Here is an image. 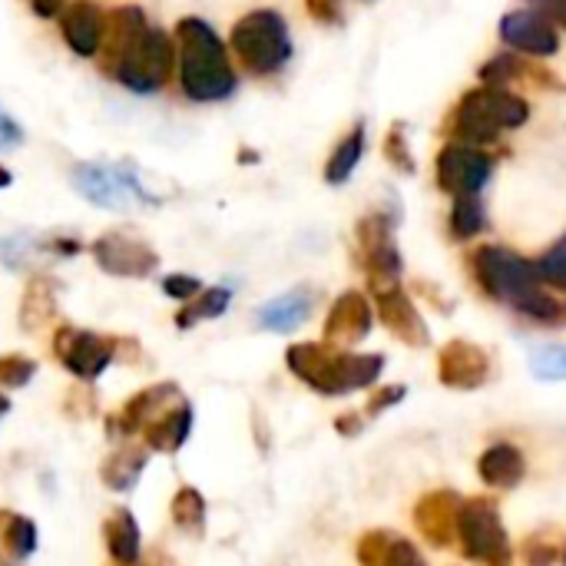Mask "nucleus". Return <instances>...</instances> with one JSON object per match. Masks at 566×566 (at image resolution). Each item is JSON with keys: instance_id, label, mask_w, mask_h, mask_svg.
Listing matches in <instances>:
<instances>
[{"instance_id": "nucleus-1", "label": "nucleus", "mask_w": 566, "mask_h": 566, "mask_svg": "<svg viewBox=\"0 0 566 566\" xmlns=\"http://www.w3.org/2000/svg\"><path fill=\"white\" fill-rule=\"evenodd\" d=\"M176 60H179V86L189 103H226L239 90L235 66L229 60V46L202 17H182L176 23Z\"/></svg>"}, {"instance_id": "nucleus-2", "label": "nucleus", "mask_w": 566, "mask_h": 566, "mask_svg": "<svg viewBox=\"0 0 566 566\" xmlns=\"http://www.w3.org/2000/svg\"><path fill=\"white\" fill-rule=\"evenodd\" d=\"M531 119V103L504 86H474L468 90L451 113L441 123V136L448 143H468V146H494L504 133L521 129Z\"/></svg>"}, {"instance_id": "nucleus-3", "label": "nucleus", "mask_w": 566, "mask_h": 566, "mask_svg": "<svg viewBox=\"0 0 566 566\" xmlns=\"http://www.w3.org/2000/svg\"><path fill=\"white\" fill-rule=\"evenodd\" d=\"M289 371L305 381L318 395H352L358 388H371L378 375L385 371L381 355H352L345 348H335L328 342H302L292 345L289 355Z\"/></svg>"}, {"instance_id": "nucleus-4", "label": "nucleus", "mask_w": 566, "mask_h": 566, "mask_svg": "<svg viewBox=\"0 0 566 566\" xmlns=\"http://www.w3.org/2000/svg\"><path fill=\"white\" fill-rule=\"evenodd\" d=\"M229 53L239 60V66L252 76H275L289 66L295 46L289 23L279 10L259 7L235 20L229 33Z\"/></svg>"}, {"instance_id": "nucleus-5", "label": "nucleus", "mask_w": 566, "mask_h": 566, "mask_svg": "<svg viewBox=\"0 0 566 566\" xmlns=\"http://www.w3.org/2000/svg\"><path fill=\"white\" fill-rule=\"evenodd\" d=\"M471 272L478 279V285L484 289V295L514 305L517 312L541 295V272L537 262L517 255L514 249L504 245H481L471 252Z\"/></svg>"}, {"instance_id": "nucleus-6", "label": "nucleus", "mask_w": 566, "mask_h": 566, "mask_svg": "<svg viewBox=\"0 0 566 566\" xmlns=\"http://www.w3.org/2000/svg\"><path fill=\"white\" fill-rule=\"evenodd\" d=\"M172 70H176V43H172V36L149 27L139 36V43L126 53V60L116 66L113 80L129 93L149 96V93L166 90Z\"/></svg>"}, {"instance_id": "nucleus-7", "label": "nucleus", "mask_w": 566, "mask_h": 566, "mask_svg": "<svg viewBox=\"0 0 566 566\" xmlns=\"http://www.w3.org/2000/svg\"><path fill=\"white\" fill-rule=\"evenodd\" d=\"M73 189L99 206V209H126L129 202H159L156 196L146 192V186L136 179V169L129 163H116V166H103V163H76L73 172Z\"/></svg>"}, {"instance_id": "nucleus-8", "label": "nucleus", "mask_w": 566, "mask_h": 566, "mask_svg": "<svg viewBox=\"0 0 566 566\" xmlns=\"http://www.w3.org/2000/svg\"><path fill=\"white\" fill-rule=\"evenodd\" d=\"M458 541H461V554L468 560L488 566H511V544H507L504 524L497 517V507L488 497L461 501Z\"/></svg>"}, {"instance_id": "nucleus-9", "label": "nucleus", "mask_w": 566, "mask_h": 566, "mask_svg": "<svg viewBox=\"0 0 566 566\" xmlns=\"http://www.w3.org/2000/svg\"><path fill=\"white\" fill-rule=\"evenodd\" d=\"M494 156L481 146L468 143H444L434 156V182L448 196H481L491 182Z\"/></svg>"}, {"instance_id": "nucleus-10", "label": "nucleus", "mask_w": 566, "mask_h": 566, "mask_svg": "<svg viewBox=\"0 0 566 566\" xmlns=\"http://www.w3.org/2000/svg\"><path fill=\"white\" fill-rule=\"evenodd\" d=\"M358 255L368 272L371 289L398 285L401 282V252L395 245V222L385 212H371L355 226Z\"/></svg>"}, {"instance_id": "nucleus-11", "label": "nucleus", "mask_w": 566, "mask_h": 566, "mask_svg": "<svg viewBox=\"0 0 566 566\" xmlns=\"http://www.w3.org/2000/svg\"><path fill=\"white\" fill-rule=\"evenodd\" d=\"M53 352L60 358V365L83 385L96 381L116 358V338H103L96 332L86 328H73V325H60L53 332Z\"/></svg>"}, {"instance_id": "nucleus-12", "label": "nucleus", "mask_w": 566, "mask_h": 566, "mask_svg": "<svg viewBox=\"0 0 566 566\" xmlns=\"http://www.w3.org/2000/svg\"><path fill=\"white\" fill-rule=\"evenodd\" d=\"M90 252H93V262L113 279H149L159 269V252L146 239L123 232V229L103 232L90 245Z\"/></svg>"}, {"instance_id": "nucleus-13", "label": "nucleus", "mask_w": 566, "mask_h": 566, "mask_svg": "<svg viewBox=\"0 0 566 566\" xmlns=\"http://www.w3.org/2000/svg\"><path fill=\"white\" fill-rule=\"evenodd\" d=\"M501 43L521 56H531V60H544V56H554L560 50V33L557 27L534 7H524V10H511L501 17Z\"/></svg>"}, {"instance_id": "nucleus-14", "label": "nucleus", "mask_w": 566, "mask_h": 566, "mask_svg": "<svg viewBox=\"0 0 566 566\" xmlns=\"http://www.w3.org/2000/svg\"><path fill=\"white\" fill-rule=\"evenodd\" d=\"M182 401H186V398H182V391H179L176 381L149 385V388H143L139 395H133V398L123 405L119 415H113V418L106 421L109 438H133V434L146 431L149 424H156L163 415H169V411H172L176 405H182Z\"/></svg>"}, {"instance_id": "nucleus-15", "label": "nucleus", "mask_w": 566, "mask_h": 566, "mask_svg": "<svg viewBox=\"0 0 566 566\" xmlns=\"http://www.w3.org/2000/svg\"><path fill=\"white\" fill-rule=\"evenodd\" d=\"M146 30H149V20H146L143 7H136V3H123V7H113V10L106 13L103 43H99V53H96L103 76L113 80L116 66L126 60V53L139 43V36H143Z\"/></svg>"}, {"instance_id": "nucleus-16", "label": "nucleus", "mask_w": 566, "mask_h": 566, "mask_svg": "<svg viewBox=\"0 0 566 566\" xmlns=\"http://www.w3.org/2000/svg\"><path fill=\"white\" fill-rule=\"evenodd\" d=\"M481 83L484 86H534V90H544V93H564V80H557L554 70L541 66L537 60L531 56H521L514 50H504L497 56H491L484 66H481Z\"/></svg>"}, {"instance_id": "nucleus-17", "label": "nucleus", "mask_w": 566, "mask_h": 566, "mask_svg": "<svg viewBox=\"0 0 566 566\" xmlns=\"http://www.w3.org/2000/svg\"><path fill=\"white\" fill-rule=\"evenodd\" d=\"M371 295H375V305H378V315H381L385 328L398 342H405L411 348H424L428 345V325L418 315V308L408 298V292L401 289V282L398 285H385V289H371Z\"/></svg>"}, {"instance_id": "nucleus-18", "label": "nucleus", "mask_w": 566, "mask_h": 566, "mask_svg": "<svg viewBox=\"0 0 566 566\" xmlns=\"http://www.w3.org/2000/svg\"><path fill=\"white\" fill-rule=\"evenodd\" d=\"M438 378L448 388H464V391L481 388L491 378V358L484 348L454 338L438 352Z\"/></svg>"}, {"instance_id": "nucleus-19", "label": "nucleus", "mask_w": 566, "mask_h": 566, "mask_svg": "<svg viewBox=\"0 0 566 566\" xmlns=\"http://www.w3.org/2000/svg\"><path fill=\"white\" fill-rule=\"evenodd\" d=\"M103 23H106V13H103L99 3H93V0H73L60 13V36H63V43L76 56L93 60L99 53V43H103Z\"/></svg>"}, {"instance_id": "nucleus-20", "label": "nucleus", "mask_w": 566, "mask_h": 566, "mask_svg": "<svg viewBox=\"0 0 566 566\" xmlns=\"http://www.w3.org/2000/svg\"><path fill=\"white\" fill-rule=\"evenodd\" d=\"M371 332V305L361 292H345L335 298L328 318H325V342L335 348L358 345Z\"/></svg>"}, {"instance_id": "nucleus-21", "label": "nucleus", "mask_w": 566, "mask_h": 566, "mask_svg": "<svg viewBox=\"0 0 566 566\" xmlns=\"http://www.w3.org/2000/svg\"><path fill=\"white\" fill-rule=\"evenodd\" d=\"M458 511L461 497L454 491H431L418 501L415 524L434 547H448L458 537Z\"/></svg>"}, {"instance_id": "nucleus-22", "label": "nucleus", "mask_w": 566, "mask_h": 566, "mask_svg": "<svg viewBox=\"0 0 566 566\" xmlns=\"http://www.w3.org/2000/svg\"><path fill=\"white\" fill-rule=\"evenodd\" d=\"M312 308H315V292L312 289H292V292L265 302L255 312V325L265 332H292L302 322H308Z\"/></svg>"}, {"instance_id": "nucleus-23", "label": "nucleus", "mask_w": 566, "mask_h": 566, "mask_svg": "<svg viewBox=\"0 0 566 566\" xmlns=\"http://www.w3.org/2000/svg\"><path fill=\"white\" fill-rule=\"evenodd\" d=\"M358 564L361 566H428L411 541L391 531H371L358 541Z\"/></svg>"}, {"instance_id": "nucleus-24", "label": "nucleus", "mask_w": 566, "mask_h": 566, "mask_svg": "<svg viewBox=\"0 0 566 566\" xmlns=\"http://www.w3.org/2000/svg\"><path fill=\"white\" fill-rule=\"evenodd\" d=\"M103 541L109 557L119 566H136L139 564V524L126 507L109 511V517L103 521Z\"/></svg>"}, {"instance_id": "nucleus-25", "label": "nucleus", "mask_w": 566, "mask_h": 566, "mask_svg": "<svg viewBox=\"0 0 566 566\" xmlns=\"http://www.w3.org/2000/svg\"><path fill=\"white\" fill-rule=\"evenodd\" d=\"M478 471H481V481H484L488 488L507 491V488H517V484L524 481L527 461H524V454H521L517 448H511V444H494V448H488V451L481 454Z\"/></svg>"}, {"instance_id": "nucleus-26", "label": "nucleus", "mask_w": 566, "mask_h": 566, "mask_svg": "<svg viewBox=\"0 0 566 566\" xmlns=\"http://www.w3.org/2000/svg\"><path fill=\"white\" fill-rule=\"evenodd\" d=\"M365 143H368V133H365V119H358L342 139L338 146L332 149V156L325 159V182L328 186H345L352 179V172L358 169L361 156H365Z\"/></svg>"}, {"instance_id": "nucleus-27", "label": "nucleus", "mask_w": 566, "mask_h": 566, "mask_svg": "<svg viewBox=\"0 0 566 566\" xmlns=\"http://www.w3.org/2000/svg\"><path fill=\"white\" fill-rule=\"evenodd\" d=\"M189 431H192V408L189 401H182L169 415H163L156 424L146 428V448L159 454H176L189 441Z\"/></svg>"}, {"instance_id": "nucleus-28", "label": "nucleus", "mask_w": 566, "mask_h": 566, "mask_svg": "<svg viewBox=\"0 0 566 566\" xmlns=\"http://www.w3.org/2000/svg\"><path fill=\"white\" fill-rule=\"evenodd\" d=\"M56 315V292L53 282L46 275H33L23 289V302H20V325L23 332H36L43 325H50Z\"/></svg>"}, {"instance_id": "nucleus-29", "label": "nucleus", "mask_w": 566, "mask_h": 566, "mask_svg": "<svg viewBox=\"0 0 566 566\" xmlns=\"http://www.w3.org/2000/svg\"><path fill=\"white\" fill-rule=\"evenodd\" d=\"M146 471V451L143 448H133V444H123L116 448L103 468H99V481L109 488V491H133L136 481L143 478Z\"/></svg>"}, {"instance_id": "nucleus-30", "label": "nucleus", "mask_w": 566, "mask_h": 566, "mask_svg": "<svg viewBox=\"0 0 566 566\" xmlns=\"http://www.w3.org/2000/svg\"><path fill=\"white\" fill-rule=\"evenodd\" d=\"M0 547L13 564L27 560L36 551V524L17 511H0Z\"/></svg>"}, {"instance_id": "nucleus-31", "label": "nucleus", "mask_w": 566, "mask_h": 566, "mask_svg": "<svg viewBox=\"0 0 566 566\" xmlns=\"http://www.w3.org/2000/svg\"><path fill=\"white\" fill-rule=\"evenodd\" d=\"M229 302H232V292H229L226 285L202 289L196 298H189V302L176 312V325L186 332V328H192V325H199V322L219 318V315H226Z\"/></svg>"}, {"instance_id": "nucleus-32", "label": "nucleus", "mask_w": 566, "mask_h": 566, "mask_svg": "<svg viewBox=\"0 0 566 566\" xmlns=\"http://www.w3.org/2000/svg\"><path fill=\"white\" fill-rule=\"evenodd\" d=\"M488 226V212H484V202L481 196H458L454 206H451V219H448V229L458 242H468L474 235H481Z\"/></svg>"}, {"instance_id": "nucleus-33", "label": "nucleus", "mask_w": 566, "mask_h": 566, "mask_svg": "<svg viewBox=\"0 0 566 566\" xmlns=\"http://www.w3.org/2000/svg\"><path fill=\"white\" fill-rule=\"evenodd\" d=\"M169 514H172V524L182 534L199 537L202 527H206V497L196 488H179L172 504H169Z\"/></svg>"}, {"instance_id": "nucleus-34", "label": "nucleus", "mask_w": 566, "mask_h": 566, "mask_svg": "<svg viewBox=\"0 0 566 566\" xmlns=\"http://www.w3.org/2000/svg\"><path fill=\"white\" fill-rule=\"evenodd\" d=\"M381 149H385V159H388L398 172H405V176L415 172V156H411V146H408V136H405V126H401V123H395V126L388 129Z\"/></svg>"}, {"instance_id": "nucleus-35", "label": "nucleus", "mask_w": 566, "mask_h": 566, "mask_svg": "<svg viewBox=\"0 0 566 566\" xmlns=\"http://www.w3.org/2000/svg\"><path fill=\"white\" fill-rule=\"evenodd\" d=\"M33 375H36V361H30L23 355L0 358V388H23L33 381Z\"/></svg>"}, {"instance_id": "nucleus-36", "label": "nucleus", "mask_w": 566, "mask_h": 566, "mask_svg": "<svg viewBox=\"0 0 566 566\" xmlns=\"http://www.w3.org/2000/svg\"><path fill=\"white\" fill-rule=\"evenodd\" d=\"M537 272H541V282L566 292V235L551 252H544V259L537 262Z\"/></svg>"}, {"instance_id": "nucleus-37", "label": "nucleus", "mask_w": 566, "mask_h": 566, "mask_svg": "<svg viewBox=\"0 0 566 566\" xmlns=\"http://www.w3.org/2000/svg\"><path fill=\"white\" fill-rule=\"evenodd\" d=\"M537 378H566V348H541L531 355Z\"/></svg>"}, {"instance_id": "nucleus-38", "label": "nucleus", "mask_w": 566, "mask_h": 566, "mask_svg": "<svg viewBox=\"0 0 566 566\" xmlns=\"http://www.w3.org/2000/svg\"><path fill=\"white\" fill-rule=\"evenodd\" d=\"M163 292L169 295V298H176V302H189V298H196L199 292H202V282L196 279V275H182V272H176V275H166L163 279Z\"/></svg>"}, {"instance_id": "nucleus-39", "label": "nucleus", "mask_w": 566, "mask_h": 566, "mask_svg": "<svg viewBox=\"0 0 566 566\" xmlns=\"http://www.w3.org/2000/svg\"><path fill=\"white\" fill-rule=\"evenodd\" d=\"M305 10L312 13V20L325 23V27H338L342 23V0H305Z\"/></svg>"}, {"instance_id": "nucleus-40", "label": "nucleus", "mask_w": 566, "mask_h": 566, "mask_svg": "<svg viewBox=\"0 0 566 566\" xmlns=\"http://www.w3.org/2000/svg\"><path fill=\"white\" fill-rule=\"evenodd\" d=\"M524 560H527V566H554V560H557V547L534 537V541L524 544Z\"/></svg>"}, {"instance_id": "nucleus-41", "label": "nucleus", "mask_w": 566, "mask_h": 566, "mask_svg": "<svg viewBox=\"0 0 566 566\" xmlns=\"http://www.w3.org/2000/svg\"><path fill=\"white\" fill-rule=\"evenodd\" d=\"M405 398V388L401 385H395V388H381V391H375L371 395V401H368V415H381V411H388L391 405H398Z\"/></svg>"}, {"instance_id": "nucleus-42", "label": "nucleus", "mask_w": 566, "mask_h": 566, "mask_svg": "<svg viewBox=\"0 0 566 566\" xmlns=\"http://www.w3.org/2000/svg\"><path fill=\"white\" fill-rule=\"evenodd\" d=\"M534 10H541L554 27H564L566 30V0H527Z\"/></svg>"}, {"instance_id": "nucleus-43", "label": "nucleus", "mask_w": 566, "mask_h": 566, "mask_svg": "<svg viewBox=\"0 0 566 566\" xmlns=\"http://www.w3.org/2000/svg\"><path fill=\"white\" fill-rule=\"evenodd\" d=\"M20 143H23L20 123L7 109H0V146H20Z\"/></svg>"}, {"instance_id": "nucleus-44", "label": "nucleus", "mask_w": 566, "mask_h": 566, "mask_svg": "<svg viewBox=\"0 0 566 566\" xmlns=\"http://www.w3.org/2000/svg\"><path fill=\"white\" fill-rule=\"evenodd\" d=\"M70 0H27V7L40 17V20H60V13L66 10Z\"/></svg>"}, {"instance_id": "nucleus-45", "label": "nucleus", "mask_w": 566, "mask_h": 566, "mask_svg": "<svg viewBox=\"0 0 566 566\" xmlns=\"http://www.w3.org/2000/svg\"><path fill=\"white\" fill-rule=\"evenodd\" d=\"M335 428H338L342 434H348V438H352V434H358V431H361V418H358V415H342V418L335 421Z\"/></svg>"}, {"instance_id": "nucleus-46", "label": "nucleus", "mask_w": 566, "mask_h": 566, "mask_svg": "<svg viewBox=\"0 0 566 566\" xmlns=\"http://www.w3.org/2000/svg\"><path fill=\"white\" fill-rule=\"evenodd\" d=\"M10 182H13V172H10V169H7V166L0 163V189H7Z\"/></svg>"}, {"instance_id": "nucleus-47", "label": "nucleus", "mask_w": 566, "mask_h": 566, "mask_svg": "<svg viewBox=\"0 0 566 566\" xmlns=\"http://www.w3.org/2000/svg\"><path fill=\"white\" fill-rule=\"evenodd\" d=\"M564 564H566V551H564Z\"/></svg>"}]
</instances>
